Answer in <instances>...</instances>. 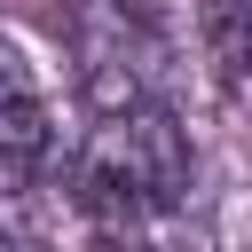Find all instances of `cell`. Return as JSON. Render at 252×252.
<instances>
[{
  "label": "cell",
  "mask_w": 252,
  "mask_h": 252,
  "mask_svg": "<svg viewBox=\"0 0 252 252\" xmlns=\"http://www.w3.org/2000/svg\"><path fill=\"white\" fill-rule=\"evenodd\" d=\"M189 173H197V158H189V134L173 118V102L87 110V134L71 142V189L102 228L181 213Z\"/></svg>",
  "instance_id": "cell-1"
},
{
  "label": "cell",
  "mask_w": 252,
  "mask_h": 252,
  "mask_svg": "<svg viewBox=\"0 0 252 252\" xmlns=\"http://www.w3.org/2000/svg\"><path fill=\"white\" fill-rule=\"evenodd\" d=\"M71 63L87 110L165 102V32L142 0H71Z\"/></svg>",
  "instance_id": "cell-2"
},
{
  "label": "cell",
  "mask_w": 252,
  "mask_h": 252,
  "mask_svg": "<svg viewBox=\"0 0 252 252\" xmlns=\"http://www.w3.org/2000/svg\"><path fill=\"white\" fill-rule=\"evenodd\" d=\"M55 165V110L24 47L0 32V189H32Z\"/></svg>",
  "instance_id": "cell-3"
},
{
  "label": "cell",
  "mask_w": 252,
  "mask_h": 252,
  "mask_svg": "<svg viewBox=\"0 0 252 252\" xmlns=\"http://www.w3.org/2000/svg\"><path fill=\"white\" fill-rule=\"evenodd\" d=\"M205 32H213V55H220L236 79H252V0H213Z\"/></svg>",
  "instance_id": "cell-4"
}]
</instances>
